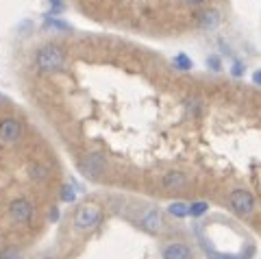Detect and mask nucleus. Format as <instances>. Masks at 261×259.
Segmentation results:
<instances>
[{
    "instance_id": "nucleus-1",
    "label": "nucleus",
    "mask_w": 261,
    "mask_h": 259,
    "mask_svg": "<svg viewBox=\"0 0 261 259\" xmlns=\"http://www.w3.org/2000/svg\"><path fill=\"white\" fill-rule=\"evenodd\" d=\"M35 66L42 72H61L65 70V53L57 44H44L39 46L35 55Z\"/></svg>"
},
{
    "instance_id": "nucleus-2",
    "label": "nucleus",
    "mask_w": 261,
    "mask_h": 259,
    "mask_svg": "<svg viewBox=\"0 0 261 259\" xmlns=\"http://www.w3.org/2000/svg\"><path fill=\"white\" fill-rule=\"evenodd\" d=\"M226 203H228V209L240 216V218H248L252 212H255V196L244 190V188H238V190H231L226 196Z\"/></svg>"
},
{
    "instance_id": "nucleus-3",
    "label": "nucleus",
    "mask_w": 261,
    "mask_h": 259,
    "mask_svg": "<svg viewBox=\"0 0 261 259\" xmlns=\"http://www.w3.org/2000/svg\"><path fill=\"white\" fill-rule=\"evenodd\" d=\"M72 222H74V226L79 231H92L102 222V209L94 203H85L74 212Z\"/></svg>"
},
{
    "instance_id": "nucleus-4",
    "label": "nucleus",
    "mask_w": 261,
    "mask_h": 259,
    "mask_svg": "<svg viewBox=\"0 0 261 259\" xmlns=\"http://www.w3.org/2000/svg\"><path fill=\"white\" fill-rule=\"evenodd\" d=\"M79 170L89 181L102 179L105 170H107V157H105L102 152H89V155H85L79 161Z\"/></svg>"
},
{
    "instance_id": "nucleus-5",
    "label": "nucleus",
    "mask_w": 261,
    "mask_h": 259,
    "mask_svg": "<svg viewBox=\"0 0 261 259\" xmlns=\"http://www.w3.org/2000/svg\"><path fill=\"white\" fill-rule=\"evenodd\" d=\"M137 222H140V226L144 231L152 233V236H157V233H161L163 229H166V218H163L161 209L157 207H146L142 209L140 218H137Z\"/></svg>"
},
{
    "instance_id": "nucleus-6",
    "label": "nucleus",
    "mask_w": 261,
    "mask_h": 259,
    "mask_svg": "<svg viewBox=\"0 0 261 259\" xmlns=\"http://www.w3.org/2000/svg\"><path fill=\"white\" fill-rule=\"evenodd\" d=\"M33 214H35V207H33V203H31L29 198H15V200H11L9 216H11L13 222L29 224L33 220Z\"/></svg>"
},
{
    "instance_id": "nucleus-7",
    "label": "nucleus",
    "mask_w": 261,
    "mask_h": 259,
    "mask_svg": "<svg viewBox=\"0 0 261 259\" xmlns=\"http://www.w3.org/2000/svg\"><path fill=\"white\" fill-rule=\"evenodd\" d=\"M22 122L18 118H5L0 122V140L5 144H15L22 137Z\"/></svg>"
},
{
    "instance_id": "nucleus-8",
    "label": "nucleus",
    "mask_w": 261,
    "mask_h": 259,
    "mask_svg": "<svg viewBox=\"0 0 261 259\" xmlns=\"http://www.w3.org/2000/svg\"><path fill=\"white\" fill-rule=\"evenodd\" d=\"M161 257L163 259H194L192 248L187 244H181V242H172V244L163 246Z\"/></svg>"
},
{
    "instance_id": "nucleus-9",
    "label": "nucleus",
    "mask_w": 261,
    "mask_h": 259,
    "mask_svg": "<svg viewBox=\"0 0 261 259\" xmlns=\"http://www.w3.org/2000/svg\"><path fill=\"white\" fill-rule=\"evenodd\" d=\"M161 185L166 190H183L187 185V176L185 172H178V170H170L161 176Z\"/></svg>"
},
{
    "instance_id": "nucleus-10",
    "label": "nucleus",
    "mask_w": 261,
    "mask_h": 259,
    "mask_svg": "<svg viewBox=\"0 0 261 259\" xmlns=\"http://www.w3.org/2000/svg\"><path fill=\"white\" fill-rule=\"evenodd\" d=\"M218 24H220V13L216 9H207V11L198 13V27L202 31H214V29H218Z\"/></svg>"
},
{
    "instance_id": "nucleus-11",
    "label": "nucleus",
    "mask_w": 261,
    "mask_h": 259,
    "mask_svg": "<svg viewBox=\"0 0 261 259\" xmlns=\"http://www.w3.org/2000/svg\"><path fill=\"white\" fill-rule=\"evenodd\" d=\"M29 176L35 183H44L50 176V170H48V166L39 164V161H33V164H29Z\"/></svg>"
},
{
    "instance_id": "nucleus-12",
    "label": "nucleus",
    "mask_w": 261,
    "mask_h": 259,
    "mask_svg": "<svg viewBox=\"0 0 261 259\" xmlns=\"http://www.w3.org/2000/svg\"><path fill=\"white\" fill-rule=\"evenodd\" d=\"M168 214L172 216V218H187V216H190V203L174 200V203L168 205Z\"/></svg>"
},
{
    "instance_id": "nucleus-13",
    "label": "nucleus",
    "mask_w": 261,
    "mask_h": 259,
    "mask_svg": "<svg viewBox=\"0 0 261 259\" xmlns=\"http://www.w3.org/2000/svg\"><path fill=\"white\" fill-rule=\"evenodd\" d=\"M172 66L176 68V70H183V72H187V70H192L194 68V61L187 57L185 53H178L174 59H172Z\"/></svg>"
},
{
    "instance_id": "nucleus-14",
    "label": "nucleus",
    "mask_w": 261,
    "mask_h": 259,
    "mask_svg": "<svg viewBox=\"0 0 261 259\" xmlns=\"http://www.w3.org/2000/svg\"><path fill=\"white\" fill-rule=\"evenodd\" d=\"M209 212V203H205V200H196V203H190V216L192 218H198L202 214Z\"/></svg>"
},
{
    "instance_id": "nucleus-15",
    "label": "nucleus",
    "mask_w": 261,
    "mask_h": 259,
    "mask_svg": "<svg viewBox=\"0 0 261 259\" xmlns=\"http://www.w3.org/2000/svg\"><path fill=\"white\" fill-rule=\"evenodd\" d=\"M44 29L46 31H61V33H68L70 31V24H65V22H61V20H50V18H46V22H44Z\"/></svg>"
},
{
    "instance_id": "nucleus-16",
    "label": "nucleus",
    "mask_w": 261,
    "mask_h": 259,
    "mask_svg": "<svg viewBox=\"0 0 261 259\" xmlns=\"http://www.w3.org/2000/svg\"><path fill=\"white\" fill-rule=\"evenodd\" d=\"M74 198H76L74 185H63L61 188V200L63 203H74Z\"/></svg>"
},
{
    "instance_id": "nucleus-17",
    "label": "nucleus",
    "mask_w": 261,
    "mask_h": 259,
    "mask_svg": "<svg viewBox=\"0 0 261 259\" xmlns=\"http://www.w3.org/2000/svg\"><path fill=\"white\" fill-rule=\"evenodd\" d=\"M0 259H22V255L15 248H5L3 253H0Z\"/></svg>"
},
{
    "instance_id": "nucleus-18",
    "label": "nucleus",
    "mask_w": 261,
    "mask_h": 259,
    "mask_svg": "<svg viewBox=\"0 0 261 259\" xmlns=\"http://www.w3.org/2000/svg\"><path fill=\"white\" fill-rule=\"evenodd\" d=\"M187 113L198 116V113H200V102L198 100H187Z\"/></svg>"
},
{
    "instance_id": "nucleus-19",
    "label": "nucleus",
    "mask_w": 261,
    "mask_h": 259,
    "mask_svg": "<svg viewBox=\"0 0 261 259\" xmlns=\"http://www.w3.org/2000/svg\"><path fill=\"white\" fill-rule=\"evenodd\" d=\"M207 66H211V70H222V63H220V59H218V57L216 55H211L209 57V59H207Z\"/></svg>"
},
{
    "instance_id": "nucleus-20",
    "label": "nucleus",
    "mask_w": 261,
    "mask_h": 259,
    "mask_svg": "<svg viewBox=\"0 0 261 259\" xmlns=\"http://www.w3.org/2000/svg\"><path fill=\"white\" fill-rule=\"evenodd\" d=\"M48 218H50L53 222H55V220H59V209L53 207V209H50V214H48Z\"/></svg>"
},
{
    "instance_id": "nucleus-21",
    "label": "nucleus",
    "mask_w": 261,
    "mask_h": 259,
    "mask_svg": "<svg viewBox=\"0 0 261 259\" xmlns=\"http://www.w3.org/2000/svg\"><path fill=\"white\" fill-rule=\"evenodd\" d=\"M242 72H244L242 70V63H235V66H233V74L235 76H242Z\"/></svg>"
},
{
    "instance_id": "nucleus-22",
    "label": "nucleus",
    "mask_w": 261,
    "mask_h": 259,
    "mask_svg": "<svg viewBox=\"0 0 261 259\" xmlns=\"http://www.w3.org/2000/svg\"><path fill=\"white\" fill-rule=\"evenodd\" d=\"M252 81H255L257 85H261V70H259V72H255V74H252Z\"/></svg>"
},
{
    "instance_id": "nucleus-23",
    "label": "nucleus",
    "mask_w": 261,
    "mask_h": 259,
    "mask_svg": "<svg viewBox=\"0 0 261 259\" xmlns=\"http://www.w3.org/2000/svg\"><path fill=\"white\" fill-rule=\"evenodd\" d=\"M185 3H187V5H192V7H198V5L205 3V0H185Z\"/></svg>"
},
{
    "instance_id": "nucleus-24",
    "label": "nucleus",
    "mask_w": 261,
    "mask_h": 259,
    "mask_svg": "<svg viewBox=\"0 0 261 259\" xmlns=\"http://www.w3.org/2000/svg\"><path fill=\"white\" fill-rule=\"evenodd\" d=\"M44 259H50V257H44Z\"/></svg>"
}]
</instances>
